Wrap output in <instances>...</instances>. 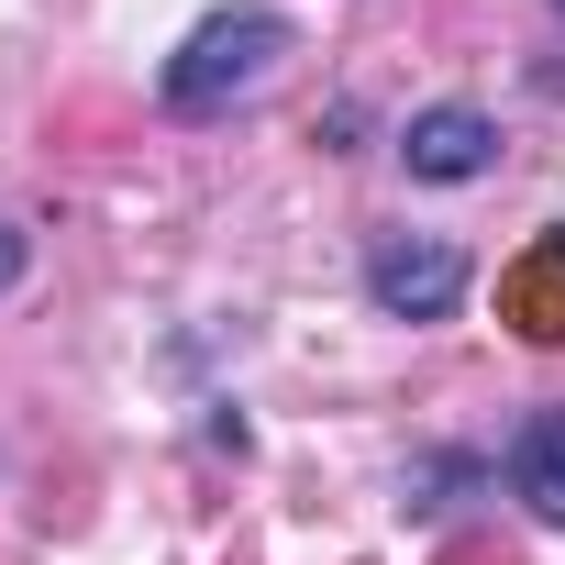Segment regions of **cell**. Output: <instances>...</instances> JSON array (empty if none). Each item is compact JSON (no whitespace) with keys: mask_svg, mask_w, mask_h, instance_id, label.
Segmentation results:
<instances>
[{"mask_svg":"<svg viewBox=\"0 0 565 565\" xmlns=\"http://www.w3.org/2000/svg\"><path fill=\"white\" fill-rule=\"evenodd\" d=\"M277 56H289V23L244 0V12H211V23H189V45L156 67V100H167L178 122H211V111L255 100V89L277 78Z\"/></svg>","mask_w":565,"mask_h":565,"instance_id":"1","label":"cell"},{"mask_svg":"<svg viewBox=\"0 0 565 565\" xmlns=\"http://www.w3.org/2000/svg\"><path fill=\"white\" fill-rule=\"evenodd\" d=\"M466 244L455 233H377L366 244V300L388 311V322H455V300H466Z\"/></svg>","mask_w":565,"mask_h":565,"instance_id":"2","label":"cell"},{"mask_svg":"<svg viewBox=\"0 0 565 565\" xmlns=\"http://www.w3.org/2000/svg\"><path fill=\"white\" fill-rule=\"evenodd\" d=\"M399 167H411V178H433V189H466V178H488V167H499V122H488L477 100H433V111H411V122H399Z\"/></svg>","mask_w":565,"mask_h":565,"instance_id":"3","label":"cell"},{"mask_svg":"<svg viewBox=\"0 0 565 565\" xmlns=\"http://www.w3.org/2000/svg\"><path fill=\"white\" fill-rule=\"evenodd\" d=\"M510 499H521L543 532H565V399H543V411L510 433Z\"/></svg>","mask_w":565,"mask_h":565,"instance_id":"4","label":"cell"},{"mask_svg":"<svg viewBox=\"0 0 565 565\" xmlns=\"http://www.w3.org/2000/svg\"><path fill=\"white\" fill-rule=\"evenodd\" d=\"M510 322H521V344H565V233H543L521 266H510Z\"/></svg>","mask_w":565,"mask_h":565,"instance_id":"5","label":"cell"},{"mask_svg":"<svg viewBox=\"0 0 565 565\" xmlns=\"http://www.w3.org/2000/svg\"><path fill=\"white\" fill-rule=\"evenodd\" d=\"M23 266H34V244H23V222H0V289H23Z\"/></svg>","mask_w":565,"mask_h":565,"instance_id":"6","label":"cell"},{"mask_svg":"<svg viewBox=\"0 0 565 565\" xmlns=\"http://www.w3.org/2000/svg\"><path fill=\"white\" fill-rule=\"evenodd\" d=\"M554 12H565V0H554Z\"/></svg>","mask_w":565,"mask_h":565,"instance_id":"7","label":"cell"}]
</instances>
